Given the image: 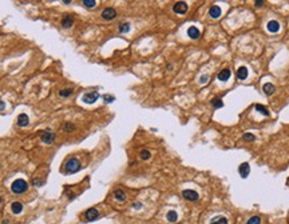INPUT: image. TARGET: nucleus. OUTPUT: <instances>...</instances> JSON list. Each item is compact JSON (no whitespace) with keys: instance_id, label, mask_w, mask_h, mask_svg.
Here are the masks:
<instances>
[{"instance_id":"f257e3e1","label":"nucleus","mask_w":289,"mask_h":224,"mask_svg":"<svg viewBox=\"0 0 289 224\" xmlns=\"http://www.w3.org/2000/svg\"><path fill=\"white\" fill-rule=\"evenodd\" d=\"M64 170L67 174H75L80 170V161L76 158H71L67 160V163L64 164Z\"/></svg>"},{"instance_id":"f03ea898","label":"nucleus","mask_w":289,"mask_h":224,"mask_svg":"<svg viewBox=\"0 0 289 224\" xmlns=\"http://www.w3.org/2000/svg\"><path fill=\"white\" fill-rule=\"evenodd\" d=\"M27 188H28V184H27V181L23 179H16L15 181L11 184V189H12L13 193H23L27 191Z\"/></svg>"},{"instance_id":"7ed1b4c3","label":"nucleus","mask_w":289,"mask_h":224,"mask_svg":"<svg viewBox=\"0 0 289 224\" xmlns=\"http://www.w3.org/2000/svg\"><path fill=\"white\" fill-rule=\"evenodd\" d=\"M101 15L105 20H113L117 17V11H115V8H113V7H107V8H105V10L102 11Z\"/></svg>"},{"instance_id":"20e7f679","label":"nucleus","mask_w":289,"mask_h":224,"mask_svg":"<svg viewBox=\"0 0 289 224\" xmlns=\"http://www.w3.org/2000/svg\"><path fill=\"white\" fill-rule=\"evenodd\" d=\"M98 99H99V94H98V92H89V94L83 95L82 101H83V103H86V104H92V103H95Z\"/></svg>"},{"instance_id":"39448f33","label":"nucleus","mask_w":289,"mask_h":224,"mask_svg":"<svg viewBox=\"0 0 289 224\" xmlns=\"http://www.w3.org/2000/svg\"><path fill=\"white\" fill-rule=\"evenodd\" d=\"M173 11L178 15H184V13L188 12V4L185 1H177V3L173 6Z\"/></svg>"},{"instance_id":"423d86ee","label":"nucleus","mask_w":289,"mask_h":224,"mask_svg":"<svg viewBox=\"0 0 289 224\" xmlns=\"http://www.w3.org/2000/svg\"><path fill=\"white\" fill-rule=\"evenodd\" d=\"M182 196H184V199L189 200V202H197L198 200V193L193 189H185L182 191Z\"/></svg>"},{"instance_id":"0eeeda50","label":"nucleus","mask_w":289,"mask_h":224,"mask_svg":"<svg viewBox=\"0 0 289 224\" xmlns=\"http://www.w3.org/2000/svg\"><path fill=\"white\" fill-rule=\"evenodd\" d=\"M99 216V212L96 208H90L86 211V220L87 221H94Z\"/></svg>"},{"instance_id":"6e6552de","label":"nucleus","mask_w":289,"mask_h":224,"mask_svg":"<svg viewBox=\"0 0 289 224\" xmlns=\"http://www.w3.org/2000/svg\"><path fill=\"white\" fill-rule=\"evenodd\" d=\"M55 140V135L52 132H50V131H46V132H43V135H41V142L46 143V144H51V143H54Z\"/></svg>"},{"instance_id":"1a4fd4ad","label":"nucleus","mask_w":289,"mask_h":224,"mask_svg":"<svg viewBox=\"0 0 289 224\" xmlns=\"http://www.w3.org/2000/svg\"><path fill=\"white\" fill-rule=\"evenodd\" d=\"M250 165L248 164V163H242L241 165H240V168H238V172H240V175H241V177H248V175H249V172H250Z\"/></svg>"},{"instance_id":"9d476101","label":"nucleus","mask_w":289,"mask_h":224,"mask_svg":"<svg viewBox=\"0 0 289 224\" xmlns=\"http://www.w3.org/2000/svg\"><path fill=\"white\" fill-rule=\"evenodd\" d=\"M30 124V119L25 114H20L18 117V126L19 127H27Z\"/></svg>"},{"instance_id":"9b49d317","label":"nucleus","mask_w":289,"mask_h":224,"mask_svg":"<svg viewBox=\"0 0 289 224\" xmlns=\"http://www.w3.org/2000/svg\"><path fill=\"white\" fill-rule=\"evenodd\" d=\"M209 15L210 17H213V19H217L221 16V8L218 6H212L209 10Z\"/></svg>"},{"instance_id":"f8f14e48","label":"nucleus","mask_w":289,"mask_h":224,"mask_svg":"<svg viewBox=\"0 0 289 224\" xmlns=\"http://www.w3.org/2000/svg\"><path fill=\"white\" fill-rule=\"evenodd\" d=\"M266 28H268V31L269 32H277L280 29V24H278V22H276V20H270L269 23L266 24Z\"/></svg>"},{"instance_id":"ddd939ff","label":"nucleus","mask_w":289,"mask_h":224,"mask_svg":"<svg viewBox=\"0 0 289 224\" xmlns=\"http://www.w3.org/2000/svg\"><path fill=\"white\" fill-rule=\"evenodd\" d=\"M237 77H238L240 80H244L248 77V68L246 67H240L238 70H237Z\"/></svg>"},{"instance_id":"4468645a","label":"nucleus","mask_w":289,"mask_h":224,"mask_svg":"<svg viewBox=\"0 0 289 224\" xmlns=\"http://www.w3.org/2000/svg\"><path fill=\"white\" fill-rule=\"evenodd\" d=\"M218 80H221V82H226V80L230 77V70H228V68H225V70H222L221 72L218 73Z\"/></svg>"},{"instance_id":"2eb2a0df","label":"nucleus","mask_w":289,"mask_h":224,"mask_svg":"<svg viewBox=\"0 0 289 224\" xmlns=\"http://www.w3.org/2000/svg\"><path fill=\"white\" fill-rule=\"evenodd\" d=\"M72 23H74V19L71 15H66L63 17V20H62V25H63L64 28H70L71 25H72Z\"/></svg>"},{"instance_id":"dca6fc26","label":"nucleus","mask_w":289,"mask_h":224,"mask_svg":"<svg viewBox=\"0 0 289 224\" xmlns=\"http://www.w3.org/2000/svg\"><path fill=\"white\" fill-rule=\"evenodd\" d=\"M188 35L190 39H198L200 38V29L195 28V27H190L188 29Z\"/></svg>"},{"instance_id":"f3484780","label":"nucleus","mask_w":289,"mask_h":224,"mask_svg":"<svg viewBox=\"0 0 289 224\" xmlns=\"http://www.w3.org/2000/svg\"><path fill=\"white\" fill-rule=\"evenodd\" d=\"M11 209H12V212L15 215H18L23 211V204L20 202H13L12 205H11Z\"/></svg>"},{"instance_id":"a211bd4d","label":"nucleus","mask_w":289,"mask_h":224,"mask_svg":"<svg viewBox=\"0 0 289 224\" xmlns=\"http://www.w3.org/2000/svg\"><path fill=\"white\" fill-rule=\"evenodd\" d=\"M166 219H167L169 223H175L178 220V215L175 211H169L167 215H166Z\"/></svg>"},{"instance_id":"6ab92c4d","label":"nucleus","mask_w":289,"mask_h":224,"mask_svg":"<svg viewBox=\"0 0 289 224\" xmlns=\"http://www.w3.org/2000/svg\"><path fill=\"white\" fill-rule=\"evenodd\" d=\"M114 197L118 200V202H124V200H126V193H124L122 189H117L114 192Z\"/></svg>"},{"instance_id":"aec40b11","label":"nucleus","mask_w":289,"mask_h":224,"mask_svg":"<svg viewBox=\"0 0 289 224\" xmlns=\"http://www.w3.org/2000/svg\"><path fill=\"white\" fill-rule=\"evenodd\" d=\"M262 89H264V92L266 95H272L274 92V85L272 84V83H266V84H264V87H262Z\"/></svg>"},{"instance_id":"412c9836","label":"nucleus","mask_w":289,"mask_h":224,"mask_svg":"<svg viewBox=\"0 0 289 224\" xmlns=\"http://www.w3.org/2000/svg\"><path fill=\"white\" fill-rule=\"evenodd\" d=\"M118 28H119V32H121V33H126V32L130 31V23H126V22L121 23Z\"/></svg>"},{"instance_id":"4be33fe9","label":"nucleus","mask_w":289,"mask_h":224,"mask_svg":"<svg viewBox=\"0 0 289 224\" xmlns=\"http://www.w3.org/2000/svg\"><path fill=\"white\" fill-rule=\"evenodd\" d=\"M212 105H213L214 108H222V107H224V101H222V99L214 98L213 100H212Z\"/></svg>"},{"instance_id":"5701e85b","label":"nucleus","mask_w":289,"mask_h":224,"mask_svg":"<svg viewBox=\"0 0 289 224\" xmlns=\"http://www.w3.org/2000/svg\"><path fill=\"white\" fill-rule=\"evenodd\" d=\"M71 95H72V89L71 88H64V89H60V91H59V96H60V98H68Z\"/></svg>"},{"instance_id":"b1692460","label":"nucleus","mask_w":289,"mask_h":224,"mask_svg":"<svg viewBox=\"0 0 289 224\" xmlns=\"http://www.w3.org/2000/svg\"><path fill=\"white\" fill-rule=\"evenodd\" d=\"M83 6L86 8H94L96 6V1L95 0H83Z\"/></svg>"},{"instance_id":"393cba45","label":"nucleus","mask_w":289,"mask_h":224,"mask_svg":"<svg viewBox=\"0 0 289 224\" xmlns=\"http://www.w3.org/2000/svg\"><path fill=\"white\" fill-rule=\"evenodd\" d=\"M141 159L142 160H147V159H150V156H151V154H150V151H147V149H142L139 154Z\"/></svg>"},{"instance_id":"a878e982","label":"nucleus","mask_w":289,"mask_h":224,"mask_svg":"<svg viewBox=\"0 0 289 224\" xmlns=\"http://www.w3.org/2000/svg\"><path fill=\"white\" fill-rule=\"evenodd\" d=\"M256 110H257L258 112H261V114H262V115H265V116H268V115H269L268 110L264 107V105H261V104H256Z\"/></svg>"},{"instance_id":"bb28decb","label":"nucleus","mask_w":289,"mask_h":224,"mask_svg":"<svg viewBox=\"0 0 289 224\" xmlns=\"http://www.w3.org/2000/svg\"><path fill=\"white\" fill-rule=\"evenodd\" d=\"M75 130V126H74L72 123H64L63 124V131H66V132H71V131Z\"/></svg>"},{"instance_id":"cd10ccee","label":"nucleus","mask_w":289,"mask_h":224,"mask_svg":"<svg viewBox=\"0 0 289 224\" xmlns=\"http://www.w3.org/2000/svg\"><path fill=\"white\" fill-rule=\"evenodd\" d=\"M246 224H261V218L260 216H253V218L249 219Z\"/></svg>"},{"instance_id":"c85d7f7f","label":"nucleus","mask_w":289,"mask_h":224,"mask_svg":"<svg viewBox=\"0 0 289 224\" xmlns=\"http://www.w3.org/2000/svg\"><path fill=\"white\" fill-rule=\"evenodd\" d=\"M210 224H228V219L226 218H218V219H214L213 221Z\"/></svg>"},{"instance_id":"c756f323","label":"nucleus","mask_w":289,"mask_h":224,"mask_svg":"<svg viewBox=\"0 0 289 224\" xmlns=\"http://www.w3.org/2000/svg\"><path fill=\"white\" fill-rule=\"evenodd\" d=\"M244 139L245 140H249V142H253L256 137H254V135H252V133H245L244 135Z\"/></svg>"},{"instance_id":"7c9ffc66","label":"nucleus","mask_w":289,"mask_h":224,"mask_svg":"<svg viewBox=\"0 0 289 224\" xmlns=\"http://www.w3.org/2000/svg\"><path fill=\"white\" fill-rule=\"evenodd\" d=\"M103 99H105V101H106V103H111V101H114V100H115V98H114V96H108V95L103 96Z\"/></svg>"},{"instance_id":"2f4dec72","label":"nucleus","mask_w":289,"mask_h":224,"mask_svg":"<svg viewBox=\"0 0 289 224\" xmlns=\"http://www.w3.org/2000/svg\"><path fill=\"white\" fill-rule=\"evenodd\" d=\"M207 79H209L207 76H202V77L200 79V83H202V84H203V83H206V82H207Z\"/></svg>"},{"instance_id":"473e14b6","label":"nucleus","mask_w":289,"mask_h":224,"mask_svg":"<svg viewBox=\"0 0 289 224\" xmlns=\"http://www.w3.org/2000/svg\"><path fill=\"white\" fill-rule=\"evenodd\" d=\"M4 108H6V103L3 100H0V111H3Z\"/></svg>"},{"instance_id":"72a5a7b5","label":"nucleus","mask_w":289,"mask_h":224,"mask_svg":"<svg viewBox=\"0 0 289 224\" xmlns=\"http://www.w3.org/2000/svg\"><path fill=\"white\" fill-rule=\"evenodd\" d=\"M141 207H142V204H141V203H134V204H133V208H141Z\"/></svg>"},{"instance_id":"f704fd0d","label":"nucleus","mask_w":289,"mask_h":224,"mask_svg":"<svg viewBox=\"0 0 289 224\" xmlns=\"http://www.w3.org/2000/svg\"><path fill=\"white\" fill-rule=\"evenodd\" d=\"M254 4H256V6H262V4H264V1H261V0H260V1H256V3H254Z\"/></svg>"},{"instance_id":"c9c22d12","label":"nucleus","mask_w":289,"mask_h":224,"mask_svg":"<svg viewBox=\"0 0 289 224\" xmlns=\"http://www.w3.org/2000/svg\"><path fill=\"white\" fill-rule=\"evenodd\" d=\"M1 202H3V199H1V196H0V204H1Z\"/></svg>"}]
</instances>
